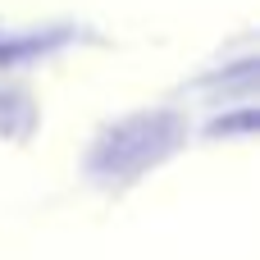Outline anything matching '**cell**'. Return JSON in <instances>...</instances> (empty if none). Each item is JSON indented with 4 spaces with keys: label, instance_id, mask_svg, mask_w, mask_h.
I'll return each mask as SVG.
<instances>
[{
    "label": "cell",
    "instance_id": "3",
    "mask_svg": "<svg viewBox=\"0 0 260 260\" xmlns=\"http://www.w3.org/2000/svg\"><path fill=\"white\" fill-rule=\"evenodd\" d=\"M251 128H256V114L247 110V114H238V119H219L210 133H251Z\"/></svg>",
    "mask_w": 260,
    "mask_h": 260
},
{
    "label": "cell",
    "instance_id": "1",
    "mask_svg": "<svg viewBox=\"0 0 260 260\" xmlns=\"http://www.w3.org/2000/svg\"><path fill=\"white\" fill-rule=\"evenodd\" d=\"M183 119L169 110H151V114H133L114 128L101 133V142L91 146V174L101 178H128L142 174L151 165H160L174 146H178Z\"/></svg>",
    "mask_w": 260,
    "mask_h": 260
},
{
    "label": "cell",
    "instance_id": "2",
    "mask_svg": "<svg viewBox=\"0 0 260 260\" xmlns=\"http://www.w3.org/2000/svg\"><path fill=\"white\" fill-rule=\"evenodd\" d=\"M59 41V32L55 37H14V41H0V64H14V59H27V55H41V50H50Z\"/></svg>",
    "mask_w": 260,
    "mask_h": 260
}]
</instances>
